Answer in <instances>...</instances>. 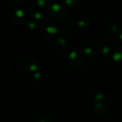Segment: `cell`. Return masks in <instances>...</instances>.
<instances>
[{
  "instance_id": "6da1fadb",
  "label": "cell",
  "mask_w": 122,
  "mask_h": 122,
  "mask_svg": "<svg viewBox=\"0 0 122 122\" xmlns=\"http://www.w3.org/2000/svg\"><path fill=\"white\" fill-rule=\"evenodd\" d=\"M95 111L96 114H98L100 117L106 118L111 113V107L110 106L103 101H98L95 104Z\"/></svg>"
},
{
  "instance_id": "7a4b0ae2",
  "label": "cell",
  "mask_w": 122,
  "mask_h": 122,
  "mask_svg": "<svg viewBox=\"0 0 122 122\" xmlns=\"http://www.w3.org/2000/svg\"><path fill=\"white\" fill-rule=\"evenodd\" d=\"M113 58L116 62L122 63V46L116 47L113 54Z\"/></svg>"
},
{
  "instance_id": "3957f363",
  "label": "cell",
  "mask_w": 122,
  "mask_h": 122,
  "mask_svg": "<svg viewBox=\"0 0 122 122\" xmlns=\"http://www.w3.org/2000/svg\"><path fill=\"white\" fill-rule=\"evenodd\" d=\"M105 28L106 30V31L110 33L111 35H114L117 31H118V29H117V26L113 23V22H108L106 23V26H105Z\"/></svg>"
},
{
  "instance_id": "277c9868",
  "label": "cell",
  "mask_w": 122,
  "mask_h": 122,
  "mask_svg": "<svg viewBox=\"0 0 122 122\" xmlns=\"http://www.w3.org/2000/svg\"><path fill=\"white\" fill-rule=\"evenodd\" d=\"M98 52L101 55H105V56H108L109 52H110V49L108 46H100L98 48Z\"/></svg>"
},
{
  "instance_id": "5b68a950",
  "label": "cell",
  "mask_w": 122,
  "mask_h": 122,
  "mask_svg": "<svg viewBox=\"0 0 122 122\" xmlns=\"http://www.w3.org/2000/svg\"><path fill=\"white\" fill-rule=\"evenodd\" d=\"M119 33H120V38L122 40V26H121V28H120Z\"/></svg>"
}]
</instances>
